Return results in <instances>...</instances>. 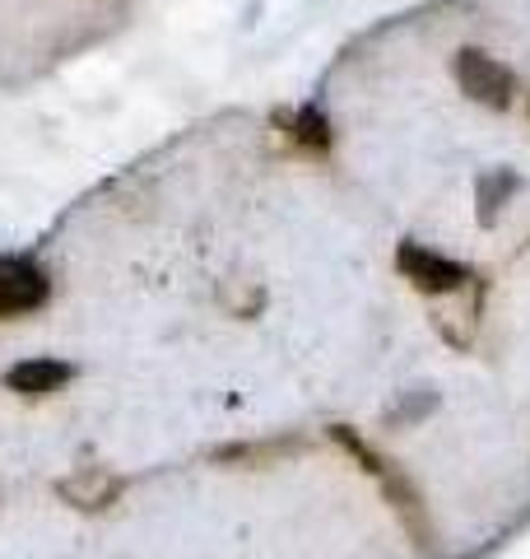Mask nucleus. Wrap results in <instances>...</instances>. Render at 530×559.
Returning <instances> with one entry per match:
<instances>
[{
	"instance_id": "1",
	"label": "nucleus",
	"mask_w": 530,
	"mask_h": 559,
	"mask_svg": "<svg viewBox=\"0 0 530 559\" xmlns=\"http://www.w3.org/2000/svg\"><path fill=\"white\" fill-rule=\"evenodd\" d=\"M451 80H456V90L484 112L517 108V70L484 47H456L451 51Z\"/></svg>"
},
{
	"instance_id": "2",
	"label": "nucleus",
	"mask_w": 530,
	"mask_h": 559,
	"mask_svg": "<svg viewBox=\"0 0 530 559\" xmlns=\"http://www.w3.org/2000/svg\"><path fill=\"white\" fill-rule=\"evenodd\" d=\"M392 261H396V275L414 294H423V299H447V294H461L474 280V271L466 266V261L437 252V248H429V242H419V238H400Z\"/></svg>"
},
{
	"instance_id": "3",
	"label": "nucleus",
	"mask_w": 530,
	"mask_h": 559,
	"mask_svg": "<svg viewBox=\"0 0 530 559\" xmlns=\"http://www.w3.org/2000/svg\"><path fill=\"white\" fill-rule=\"evenodd\" d=\"M51 294H57V285H51V275L38 266V261L0 252V326L43 312L51 304Z\"/></svg>"
},
{
	"instance_id": "4",
	"label": "nucleus",
	"mask_w": 530,
	"mask_h": 559,
	"mask_svg": "<svg viewBox=\"0 0 530 559\" xmlns=\"http://www.w3.org/2000/svg\"><path fill=\"white\" fill-rule=\"evenodd\" d=\"M131 489V476L127 471H112V466H75L70 476L51 480V495H57L65 509L75 513H112Z\"/></svg>"
},
{
	"instance_id": "5",
	"label": "nucleus",
	"mask_w": 530,
	"mask_h": 559,
	"mask_svg": "<svg viewBox=\"0 0 530 559\" xmlns=\"http://www.w3.org/2000/svg\"><path fill=\"white\" fill-rule=\"evenodd\" d=\"M377 485H382L386 503H392V513L400 518V527L414 536V546L419 550H433L437 546V532H433L429 503H423V495H419V485H414L410 471H405L396 457H386L382 471H377Z\"/></svg>"
},
{
	"instance_id": "6",
	"label": "nucleus",
	"mask_w": 530,
	"mask_h": 559,
	"mask_svg": "<svg viewBox=\"0 0 530 559\" xmlns=\"http://www.w3.org/2000/svg\"><path fill=\"white\" fill-rule=\"evenodd\" d=\"M270 121H275V131L289 140L293 154H303V159H312V164L330 159V150H335V127H330V112H326L316 98L298 103V108H275Z\"/></svg>"
},
{
	"instance_id": "7",
	"label": "nucleus",
	"mask_w": 530,
	"mask_h": 559,
	"mask_svg": "<svg viewBox=\"0 0 530 559\" xmlns=\"http://www.w3.org/2000/svg\"><path fill=\"white\" fill-rule=\"evenodd\" d=\"M75 364L61 359V355H28L20 364H10L5 369V392L10 396H24V401H47V396H57L65 392L70 382H75Z\"/></svg>"
},
{
	"instance_id": "8",
	"label": "nucleus",
	"mask_w": 530,
	"mask_h": 559,
	"mask_svg": "<svg viewBox=\"0 0 530 559\" xmlns=\"http://www.w3.org/2000/svg\"><path fill=\"white\" fill-rule=\"evenodd\" d=\"M517 191H521V173L517 168H484V173H474V224H480V229H498L503 210L511 205Z\"/></svg>"
},
{
	"instance_id": "9",
	"label": "nucleus",
	"mask_w": 530,
	"mask_h": 559,
	"mask_svg": "<svg viewBox=\"0 0 530 559\" xmlns=\"http://www.w3.org/2000/svg\"><path fill=\"white\" fill-rule=\"evenodd\" d=\"M437 406H442V396H437L433 388H410V392H400L392 406L382 411V425H386V429H396V433H405V429L423 425V419H429Z\"/></svg>"
},
{
	"instance_id": "10",
	"label": "nucleus",
	"mask_w": 530,
	"mask_h": 559,
	"mask_svg": "<svg viewBox=\"0 0 530 559\" xmlns=\"http://www.w3.org/2000/svg\"><path fill=\"white\" fill-rule=\"evenodd\" d=\"M326 439H330L335 448H340L345 457L363 471V476H373V480H377V471H382V462H386V457H382V452H377L373 443L363 439L359 429H353V425H326Z\"/></svg>"
},
{
	"instance_id": "11",
	"label": "nucleus",
	"mask_w": 530,
	"mask_h": 559,
	"mask_svg": "<svg viewBox=\"0 0 530 559\" xmlns=\"http://www.w3.org/2000/svg\"><path fill=\"white\" fill-rule=\"evenodd\" d=\"M275 452H279V443H224V448L209 452V462H219V466H233V462H242V466H270ZM279 457H285V452H279Z\"/></svg>"
},
{
	"instance_id": "12",
	"label": "nucleus",
	"mask_w": 530,
	"mask_h": 559,
	"mask_svg": "<svg viewBox=\"0 0 530 559\" xmlns=\"http://www.w3.org/2000/svg\"><path fill=\"white\" fill-rule=\"evenodd\" d=\"M526 117H530V94H526Z\"/></svg>"
}]
</instances>
